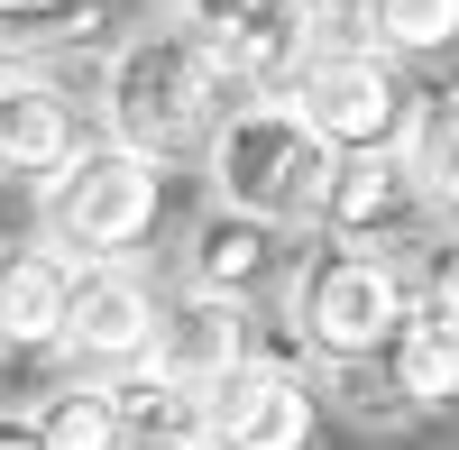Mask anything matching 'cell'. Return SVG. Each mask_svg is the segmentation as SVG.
<instances>
[{
  "label": "cell",
  "mask_w": 459,
  "mask_h": 450,
  "mask_svg": "<svg viewBox=\"0 0 459 450\" xmlns=\"http://www.w3.org/2000/svg\"><path fill=\"white\" fill-rule=\"evenodd\" d=\"M221 110H230V83H221V65L203 56V37L175 10L129 28L120 47H110V65H101V138L147 157V166L203 157Z\"/></svg>",
  "instance_id": "cell-1"
},
{
  "label": "cell",
  "mask_w": 459,
  "mask_h": 450,
  "mask_svg": "<svg viewBox=\"0 0 459 450\" xmlns=\"http://www.w3.org/2000/svg\"><path fill=\"white\" fill-rule=\"evenodd\" d=\"M322 175H331V147L303 129V110L285 92H248L221 110V129L203 147V184H212V212H239L266 221V230H303L322 203Z\"/></svg>",
  "instance_id": "cell-2"
},
{
  "label": "cell",
  "mask_w": 459,
  "mask_h": 450,
  "mask_svg": "<svg viewBox=\"0 0 459 450\" xmlns=\"http://www.w3.org/2000/svg\"><path fill=\"white\" fill-rule=\"evenodd\" d=\"M413 313V267L395 248H303V267L285 276V322L313 359H386L395 331Z\"/></svg>",
  "instance_id": "cell-3"
},
{
  "label": "cell",
  "mask_w": 459,
  "mask_h": 450,
  "mask_svg": "<svg viewBox=\"0 0 459 450\" xmlns=\"http://www.w3.org/2000/svg\"><path fill=\"white\" fill-rule=\"evenodd\" d=\"M37 212H47V239L65 257H129L157 230V212H166V166L92 138L74 166H56L37 184Z\"/></svg>",
  "instance_id": "cell-4"
},
{
  "label": "cell",
  "mask_w": 459,
  "mask_h": 450,
  "mask_svg": "<svg viewBox=\"0 0 459 450\" xmlns=\"http://www.w3.org/2000/svg\"><path fill=\"white\" fill-rule=\"evenodd\" d=\"M285 101L303 110L331 157H368V147H395L404 120H413V83L386 47H322L303 56V74L285 83Z\"/></svg>",
  "instance_id": "cell-5"
},
{
  "label": "cell",
  "mask_w": 459,
  "mask_h": 450,
  "mask_svg": "<svg viewBox=\"0 0 459 450\" xmlns=\"http://www.w3.org/2000/svg\"><path fill=\"white\" fill-rule=\"evenodd\" d=\"M175 19L203 37L230 92H285L313 56V0H175Z\"/></svg>",
  "instance_id": "cell-6"
},
{
  "label": "cell",
  "mask_w": 459,
  "mask_h": 450,
  "mask_svg": "<svg viewBox=\"0 0 459 450\" xmlns=\"http://www.w3.org/2000/svg\"><path fill=\"white\" fill-rule=\"evenodd\" d=\"M313 432H322V395H313V368H294V359L248 350L203 395V441L212 450H313Z\"/></svg>",
  "instance_id": "cell-7"
},
{
  "label": "cell",
  "mask_w": 459,
  "mask_h": 450,
  "mask_svg": "<svg viewBox=\"0 0 459 450\" xmlns=\"http://www.w3.org/2000/svg\"><path fill=\"white\" fill-rule=\"evenodd\" d=\"M157 341V285H147L129 257H83L74 276V313H65V368L74 377H120V368L147 359Z\"/></svg>",
  "instance_id": "cell-8"
},
{
  "label": "cell",
  "mask_w": 459,
  "mask_h": 450,
  "mask_svg": "<svg viewBox=\"0 0 459 450\" xmlns=\"http://www.w3.org/2000/svg\"><path fill=\"white\" fill-rule=\"evenodd\" d=\"M423 221V194L395 147H368V157H331L322 175V203H313V230L340 239V248H386Z\"/></svg>",
  "instance_id": "cell-9"
},
{
  "label": "cell",
  "mask_w": 459,
  "mask_h": 450,
  "mask_svg": "<svg viewBox=\"0 0 459 450\" xmlns=\"http://www.w3.org/2000/svg\"><path fill=\"white\" fill-rule=\"evenodd\" d=\"M239 359H248V304L184 285L175 304H157V341H147L138 368H147V377H166V386H184V395H212Z\"/></svg>",
  "instance_id": "cell-10"
},
{
  "label": "cell",
  "mask_w": 459,
  "mask_h": 450,
  "mask_svg": "<svg viewBox=\"0 0 459 450\" xmlns=\"http://www.w3.org/2000/svg\"><path fill=\"white\" fill-rule=\"evenodd\" d=\"M83 110L56 74H0V175L19 184H47L56 166L83 157Z\"/></svg>",
  "instance_id": "cell-11"
},
{
  "label": "cell",
  "mask_w": 459,
  "mask_h": 450,
  "mask_svg": "<svg viewBox=\"0 0 459 450\" xmlns=\"http://www.w3.org/2000/svg\"><path fill=\"white\" fill-rule=\"evenodd\" d=\"M74 276H83V257H65L56 239L0 248V350H56L74 313Z\"/></svg>",
  "instance_id": "cell-12"
},
{
  "label": "cell",
  "mask_w": 459,
  "mask_h": 450,
  "mask_svg": "<svg viewBox=\"0 0 459 450\" xmlns=\"http://www.w3.org/2000/svg\"><path fill=\"white\" fill-rule=\"evenodd\" d=\"M285 276V230L266 221H239V212H212L194 239H184V285L194 294H230V304H257L266 285Z\"/></svg>",
  "instance_id": "cell-13"
},
{
  "label": "cell",
  "mask_w": 459,
  "mask_h": 450,
  "mask_svg": "<svg viewBox=\"0 0 459 450\" xmlns=\"http://www.w3.org/2000/svg\"><path fill=\"white\" fill-rule=\"evenodd\" d=\"M28 450H129V423H120V404H110V377H65L28 404V423H19Z\"/></svg>",
  "instance_id": "cell-14"
},
{
  "label": "cell",
  "mask_w": 459,
  "mask_h": 450,
  "mask_svg": "<svg viewBox=\"0 0 459 450\" xmlns=\"http://www.w3.org/2000/svg\"><path fill=\"white\" fill-rule=\"evenodd\" d=\"M395 157L413 175V194H423V212L459 221V92H413V120L395 138Z\"/></svg>",
  "instance_id": "cell-15"
},
{
  "label": "cell",
  "mask_w": 459,
  "mask_h": 450,
  "mask_svg": "<svg viewBox=\"0 0 459 450\" xmlns=\"http://www.w3.org/2000/svg\"><path fill=\"white\" fill-rule=\"evenodd\" d=\"M386 377L404 386L413 414H432V404H459V322L423 313L413 304L404 331H395V350H386Z\"/></svg>",
  "instance_id": "cell-16"
},
{
  "label": "cell",
  "mask_w": 459,
  "mask_h": 450,
  "mask_svg": "<svg viewBox=\"0 0 459 450\" xmlns=\"http://www.w3.org/2000/svg\"><path fill=\"white\" fill-rule=\"evenodd\" d=\"M74 37H101V0H28V10H0V74H47L56 47Z\"/></svg>",
  "instance_id": "cell-17"
},
{
  "label": "cell",
  "mask_w": 459,
  "mask_h": 450,
  "mask_svg": "<svg viewBox=\"0 0 459 450\" xmlns=\"http://www.w3.org/2000/svg\"><path fill=\"white\" fill-rule=\"evenodd\" d=\"M110 404H120V423H129V450L203 441V395H184V386H166V377H147V368H120V377H110Z\"/></svg>",
  "instance_id": "cell-18"
},
{
  "label": "cell",
  "mask_w": 459,
  "mask_h": 450,
  "mask_svg": "<svg viewBox=\"0 0 459 450\" xmlns=\"http://www.w3.org/2000/svg\"><path fill=\"white\" fill-rule=\"evenodd\" d=\"M359 28L395 65L404 56H450L459 47V0H359Z\"/></svg>",
  "instance_id": "cell-19"
},
{
  "label": "cell",
  "mask_w": 459,
  "mask_h": 450,
  "mask_svg": "<svg viewBox=\"0 0 459 450\" xmlns=\"http://www.w3.org/2000/svg\"><path fill=\"white\" fill-rule=\"evenodd\" d=\"M313 395H331L340 414L368 423V432L413 423V404H404V386L386 377V359H313Z\"/></svg>",
  "instance_id": "cell-20"
},
{
  "label": "cell",
  "mask_w": 459,
  "mask_h": 450,
  "mask_svg": "<svg viewBox=\"0 0 459 450\" xmlns=\"http://www.w3.org/2000/svg\"><path fill=\"white\" fill-rule=\"evenodd\" d=\"M413 304L423 313H441V322H459V221L413 257Z\"/></svg>",
  "instance_id": "cell-21"
},
{
  "label": "cell",
  "mask_w": 459,
  "mask_h": 450,
  "mask_svg": "<svg viewBox=\"0 0 459 450\" xmlns=\"http://www.w3.org/2000/svg\"><path fill=\"white\" fill-rule=\"evenodd\" d=\"M157 450H212V441H157Z\"/></svg>",
  "instance_id": "cell-22"
},
{
  "label": "cell",
  "mask_w": 459,
  "mask_h": 450,
  "mask_svg": "<svg viewBox=\"0 0 459 450\" xmlns=\"http://www.w3.org/2000/svg\"><path fill=\"white\" fill-rule=\"evenodd\" d=\"M0 10H28V0H0Z\"/></svg>",
  "instance_id": "cell-23"
},
{
  "label": "cell",
  "mask_w": 459,
  "mask_h": 450,
  "mask_svg": "<svg viewBox=\"0 0 459 450\" xmlns=\"http://www.w3.org/2000/svg\"><path fill=\"white\" fill-rule=\"evenodd\" d=\"M0 450H28V441H0Z\"/></svg>",
  "instance_id": "cell-24"
}]
</instances>
